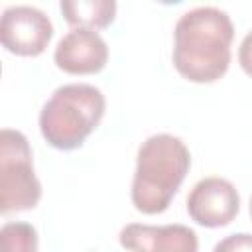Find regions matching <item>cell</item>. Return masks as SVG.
Masks as SVG:
<instances>
[{
	"mask_svg": "<svg viewBox=\"0 0 252 252\" xmlns=\"http://www.w3.org/2000/svg\"><path fill=\"white\" fill-rule=\"evenodd\" d=\"M234 26L217 6H197L179 16L173 28V67L191 83H215L230 65Z\"/></svg>",
	"mask_w": 252,
	"mask_h": 252,
	"instance_id": "1",
	"label": "cell"
},
{
	"mask_svg": "<svg viewBox=\"0 0 252 252\" xmlns=\"http://www.w3.org/2000/svg\"><path fill=\"white\" fill-rule=\"evenodd\" d=\"M191 167V152L173 134H154L146 138L136 156L130 199L136 211L159 215L167 211Z\"/></svg>",
	"mask_w": 252,
	"mask_h": 252,
	"instance_id": "2",
	"label": "cell"
},
{
	"mask_svg": "<svg viewBox=\"0 0 252 252\" xmlns=\"http://www.w3.org/2000/svg\"><path fill=\"white\" fill-rule=\"evenodd\" d=\"M106 110L104 94L98 87L71 83L57 87L39 112V132L43 140L61 152L77 150L98 128Z\"/></svg>",
	"mask_w": 252,
	"mask_h": 252,
	"instance_id": "3",
	"label": "cell"
},
{
	"mask_svg": "<svg viewBox=\"0 0 252 252\" xmlns=\"http://www.w3.org/2000/svg\"><path fill=\"white\" fill-rule=\"evenodd\" d=\"M41 199V183L33 169V154L26 134L12 128L0 132V211L33 209Z\"/></svg>",
	"mask_w": 252,
	"mask_h": 252,
	"instance_id": "4",
	"label": "cell"
},
{
	"mask_svg": "<svg viewBox=\"0 0 252 252\" xmlns=\"http://www.w3.org/2000/svg\"><path fill=\"white\" fill-rule=\"evenodd\" d=\"M53 37V24L35 6L18 4L2 12L0 39L6 51L20 57L41 55Z\"/></svg>",
	"mask_w": 252,
	"mask_h": 252,
	"instance_id": "5",
	"label": "cell"
},
{
	"mask_svg": "<svg viewBox=\"0 0 252 252\" xmlns=\"http://www.w3.org/2000/svg\"><path fill=\"white\" fill-rule=\"evenodd\" d=\"M240 211V195L236 187L222 177L211 175L197 181L187 195L189 217L207 228L230 224Z\"/></svg>",
	"mask_w": 252,
	"mask_h": 252,
	"instance_id": "6",
	"label": "cell"
},
{
	"mask_svg": "<svg viewBox=\"0 0 252 252\" xmlns=\"http://www.w3.org/2000/svg\"><path fill=\"white\" fill-rule=\"evenodd\" d=\"M55 65L69 75H93L106 67L108 45L96 30L73 28L53 51Z\"/></svg>",
	"mask_w": 252,
	"mask_h": 252,
	"instance_id": "7",
	"label": "cell"
},
{
	"mask_svg": "<svg viewBox=\"0 0 252 252\" xmlns=\"http://www.w3.org/2000/svg\"><path fill=\"white\" fill-rule=\"evenodd\" d=\"M120 246L128 252H197V232L185 224L130 222L120 230Z\"/></svg>",
	"mask_w": 252,
	"mask_h": 252,
	"instance_id": "8",
	"label": "cell"
},
{
	"mask_svg": "<svg viewBox=\"0 0 252 252\" xmlns=\"http://www.w3.org/2000/svg\"><path fill=\"white\" fill-rule=\"evenodd\" d=\"M65 22L73 28L102 30L116 18L114 0H61L59 4Z\"/></svg>",
	"mask_w": 252,
	"mask_h": 252,
	"instance_id": "9",
	"label": "cell"
},
{
	"mask_svg": "<svg viewBox=\"0 0 252 252\" xmlns=\"http://www.w3.org/2000/svg\"><path fill=\"white\" fill-rule=\"evenodd\" d=\"M37 230L24 220L4 222L0 228V252H37Z\"/></svg>",
	"mask_w": 252,
	"mask_h": 252,
	"instance_id": "10",
	"label": "cell"
},
{
	"mask_svg": "<svg viewBox=\"0 0 252 252\" xmlns=\"http://www.w3.org/2000/svg\"><path fill=\"white\" fill-rule=\"evenodd\" d=\"M213 252H252V234L250 232H234L219 240Z\"/></svg>",
	"mask_w": 252,
	"mask_h": 252,
	"instance_id": "11",
	"label": "cell"
},
{
	"mask_svg": "<svg viewBox=\"0 0 252 252\" xmlns=\"http://www.w3.org/2000/svg\"><path fill=\"white\" fill-rule=\"evenodd\" d=\"M238 63H240L242 71L248 77H252V30L240 41V47H238Z\"/></svg>",
	"mask_w": 252,
	"mask_h": 252,
	"instance_id": "12",
	"label": "cell"
},
{
	"mask_svg": "<svg viewBox=\"0 0 252 252\" xmlns=\"http://www.w3.org/2000/svg\"><path fill=\"white\" fill-rule=\"evenodd\" d=\"M250 219H252V197H250Z\"/></svg>",
	"mask_w": 252,
	"mask_h": 252,
	"instance_id": "13",
	"label": "cell"
}]
</instances>
